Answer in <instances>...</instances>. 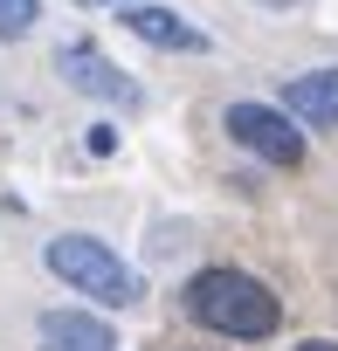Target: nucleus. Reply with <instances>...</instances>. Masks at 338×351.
<instances>
[{"mask_svg": "<svg viewBox=\"0 0 338 351\" xmlns=\"http://www.w3.org/2000/svg\"><path fill=\"white\" fill-rule=\"evenodd\" d=\"M180 303L201 330L235 337V344H256V337L283 330V296H269V282H256L249 269H201V276H187Z\"/></svg>", "mask_w": 338, "mask_h": 351, "instance_id": "nucleus-1", "label": "nucleus"}, {"mask_svg": "<svg viewBox=\"0 0 338 351\" xmlns=\"http://www.w3.org/2000/svg\"><path fill=\"white\" fill-rule=\"evenodd\" d=\"M42 262H49V276H63L76 296H90V303H104V310H131L138 303V269L131 262H117V248L111 241H97V234H56V241H42Z\"/></svg>", "mask_w": 338, "mask_h": 351, "instance_id": "nucleus-2", "label": "nucleus"}, {"mask_svg": "<svg viewBox=\"0 0 338 351\" xmlns=\"http://www.w3.org/2000/svg\"><path fill=\"white\" fill-rule=\"evenodd\" d=\"M221 131L242 152H256L262 165H304V131H297V117L283 104H228Z\"/></svg>", "mask_w": 338, "mask_h": 351, "instance_id": "nucleus-3", "label": "nucleus"}, {"mask_svg": "<svg viewBox=\"0 0 338 351\" xmlns=\"http://www.w3.org/2000/svg\"><path fill=\"white\" fill-rule=\"evenodd\" d=\"M56 69H63V83L69 90H83V97H97V104H117V110H138L145 104V90L97 49V42H69V49H56Z\"/></svg>", "mask_w": 338, "mask_h": 351, "instance_id": "nucleus-4", "label": "nucleus"}, {"mask_svg": "<svg viewBox=\"0 0 338 351\" xmlns=\"http://www.w3.org/2000/svg\"><path fill=\"white\" fill-rule=\"evenodd\" d=\"M117 21H124L138 42H152V49L207 56V28H194V21H187V14H173V8H152V0H138V8H117Z\"/></svg>", "mask_w": 338, "mask_h": 351, "instance_id": "nucleus-5", "label": "nucleus"}, {"mask_svg": "<svg viewBox=\"0 0 338 351\" xmlns=\"http://www.w3.org/2000/svg\"><path fill=\"white\" fill-rule=\"evenodd\" d=\"M35 344L42 351H117V330L104 317H90V310H42Z\"/></svg>", "mask_w": 338, "mask_h": 351, "instance_id": "nucleus-6", "label": "nucleus"}, {"mask_svg": "<svg viewBox=\"0 0 338 351\" xmlns=\"http://www.w3.org/2000/svg\"><path fill=\"white\" fill-rule=\"evenodd\" d=\"M283 110L297 124H317V131H338V69H304L283 83Z\"/></svg>", "mask_w": 338, "mask_h": 351, "instance_id": "nucleus-7", "label": "nucleus"}, {"mask_svg": "<svg viewBox=\"0 0 338 351\" xmlns=\"http://www.w3.org/2000/svg\"><path fill=\"white\" fill-rule=\"evenodd\" d=\"M42 21V0H0V42H21Z\"/></svg>", "mask_w": 338, "mask_h": 351, "instance_id": "nucleus-8", "label": "nucleus"}, {"mask_svg": "<svg viewBox=\"0 0 338 351\" xmlns=\"http://www.w3.org/2000/svg\"><path fill=\"white\" fill-rule=\"evenodd\" d=\"M111 145H117V124H90V152H97V158H104V152H111Z\"/></svg>", "mask_w": 338, "mask_h": 351, "instance_id": "nucleus-9", "label": "nucleus"}, {"mask_svg": "<svg viewBox=\"0 0 338 351\" xmlns=\"http://www.w3.org/2000/svg\"><path fill=\"white\" fill-rule=\"evenodd\" d=\"M290 351H338V337H297Z\"/></svg>", "mask_w": 338, "mask_h": 351, "instance_id": "nucleus-10", "label": "nucleus"}, {"mask_svg": "<svg viewBox=\"0 0 338 351\" xmlns=\"http://www.w3.org/2000/svg\"><path fill=\"white\" fill-rule=\"evenodd\" d=\"M76 8H138V0H76Z\"/></svg>", "mask_w": 338, "mask_h": 351, "instance_id": "nucleus-11", "label": "nucleus"}, {"mask_svg": "<svg viewBox=\"0 0 338 351\" xmlns=\"http://www.w3.org/2000/svg\"><path fill=\"white\" fill-rule=\"evenodd\" d=\"M256 8H297V0H256Z\"/></svg>", "mask_w": 338, "mask_h": 351, "instance_id": "nucleus-12", "label": "nucleus"}]
</instances>
